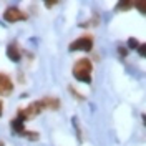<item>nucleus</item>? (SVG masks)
<instances>
[{"instance_id": "1", "label": "nucleus", "mask_w": 146, "mask_h": 146, "mask_svg": "<svg viewBox=\"0 0 146 146\" xmlns=\"http://www.w3.org/2000/svg\"><path fill=\"white\" fill-rule=\"evenodd\" d=\"M91 70H93L91 62L88 58H82V60H78L76 65L73 66V76H75L78 82L90 83L91 82Z\"/></svg>"}, {"instance_id": "2", "label": "nucleus", "mask_w": 146, "mask_h": 146, "mask_svg": "<svg viewBox=\"0 0 146 146\" xmlns=\"http://www.w3.org/2000/svg\"><path fill=\"white\" fill-rule=\"evenodd\" d=\"M93 46V40L91 36H82L76 42H73L70 45V50H82V52H90Z\"/></svg>"}, {"instance_id": "3", "label": "nucleus", "mask_w": 146, "mask_h": 146, "mask_svg": "<svg viewBox=\"0 0 146 146\" xmlns=\"http://www.w3.org/2000/svg\"><path fill=\"white\" fill-rule=\"evenodd\" d=\"M3 18L7 20V22H18V20H25V13L22 12V10H18V9H15V7H12V9H9L5 13H3Z\"/></svg>"}, {"instance_id": "4", "label": "nucleus", "mask_w": 146, "mask_h": 146, "mask_svg": "<svg viewBox=\"0 0 146 146\" xmlns=\"http://www.w3.org/2000/svg\"><path fill=\"white\" fill-rule=\"evenodd\" d=\"M12 90H13V85L10 82V78L7 75L0 73V95H10Z\"/></svg>"}, {"instance_id": "5", "label": "nucleus", "mask_w": 146, "mask_h": 146, "mask_svg": "<svg viewBox=\"0 0 146 146\" xmlns=\"http://www.w3.org/2000/svg\"><path fill=\"white\" fill-rule=\"evenodd\" d=\"M7 55H9V58L12 60V62H18V60H20V52H18V48H17L15 43L9 45V48H7Z\"/></svg>"}, {"instance_id": "6", "label": "nucleus", "mask_w": 146, "mask_h": 146, "mask_svg": "<svg viewBox=\"0 0 146 146\" xmlns=\"http://www.w3.org/2000/svg\"><path fill=\"white\" fill-rule=\"evenodd\" d=\"M135 7H138V9L141 10V13H146V2H136Z\"/></svg>"}, {"instance_id": "7", "label": "nucleus", "mask_w": 146, "mask_h": 146, "mask_svg": "<svg viewBox=\"0 0 146 146\" xmlns=\"http://www.w3.org/2000/svg\"><path fill=\"white\" fill-rule=\"evenodd\" d=\"M2 110H3V105H2V101H0V115H2Z\"/></svg>"}]
</instances>
